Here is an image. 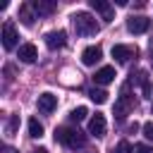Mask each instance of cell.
Returning a JSON list of instances; mask_svg holds the SVG:
<instances>
[{
	"label": "cell",
	"instance_id": "7c38bea8",
	"mask_svg": "<svg viewBox=\"0 0 153 153\" xmlns=\"http://www.w3.org/2000/svg\"><path fill=\"white\" fill-rule=\"evenodd\" d=\"M17 57H19L22 62H36V57H38V50H36V45H33V43H24V45H19V50H17Z\"/></svg>",
	"mask_w": 153,
	"mask_h": 153
},
{
	"label": "cell",
	"instance_id": "7402d4cb",
	"mask_svg": "<svg viewBox=\"0 0 153 153\" xmlns=\"http://www.w3.org/2000/svg\"><path fill=\"white\" fill-rule=\"evenodd\" d=\"M143 136H146L148 141H153V122H146V124H143Z\"/></svg>",
	"mask_w": 153,
	"mask_h": 153
},
{
	"label": "cell",
	"instance_id": "9a60e30c",
	"mask_svg": "<svg viewBox=\"0 0 153 153\" xmlns=\"http://www.w3.org/2000/svg\"><path fill=\"white\" fill-rule=\"evenodd\" d=\"M31 5L36 10V14H53L55 12V2L53 0H33Z\"/></svg>",
	"mask_w": 153,
	"mask_h": 153
},
{
	"label": "cell",
	"instance_id": "5bb4252c",
	"mask_svg": "<svg viewBox=\"0 0 153 153\" xmlns=\"http://www.w3.org/2000/svg\"><path fill=\"white\" fill-rule=\"evenodd\" d=\"M33 19H36V10H33V5H31V2L19 5V22H22L24 26H31Z\"/></svg>",
	"mask_w": 153,
	"mask_h": 153
},
{
	"label": "cell",
	"instance_id": "30bf717a",
	"mask_svg": "<svg viewBox=\"0 0 153 153\" xmlns=\"http://www.w3.org/2000/svg\"><path fill=\"white\" fill-rule=\"evenodd\" d=\"M36 105H38V110H41V112L50 115V112L57 108V96H53V93H41V96H38V100H36Z\"/></svg>",
	"mask_w": 153,
	"mask_h": 153
},
{
	"label": "cell",
	"instance_id": "8992f818",
	"mask_svg": "<svg viewBox=\"0 0 153 153\" xmlns=\"http://www.w3.org/2000/svg\"><path fill=\"white\" fill-rule=\"evenodd\" d=\"M65 43H67V33H65L62 29H57V31H48V33H45V45H48L50 50L65 48Z\"/></svg>",
	"mask_w": 153,
	"mask_h": 153
},
{
	"label": "cell",
	"instance_id": "ffe728a7",
	"mask_svg": "<svg viewBox=\"0 0 153 153\" xmlns=\"http://www.w3.org/2000/svg\"><path fill=\"white\" fill-rule=\"evenodd\" d=\"M131 151H134V148H131L127 141H120L117 146H112V151H110V153H131Z\"/></svg>",
	"mask_w": 153,
	"mask_h": 153
},
{
	"label": "cell",
	"instance_id": "9c48e42d",
	"mask_svg": "<svg viewBox=\"0 0 153 153\" xmlns=\"http://www.w3.org/2000/svg\"><path fill=\"white\" fill-rule=\"evenodd\" d=\"M112 57L117 62H129L131 57H136V48L134 45H112Z\"/></svg>",
	"mask_w": 153,
	"mask_h": 153
},
{
	"label": "cell",
	"instance_id": "d6986e66",
	"mask_svg": "<svg viewBox=\"0 0 153 153\" xmlns=\"http://www.w3.org/2000/svg\"><path fill=\"white\" fill-rule=\"evenodd\" d=\"M17 124H19V115H10V120H7V127H5V131L12 136L14 131H17Z\"/></svg>",
	"mask_w": 153,
	"mask_h": 153
},
{
	"label": "cell",
	"instance_id": "4fadbf2b",
	"mask_svg": "<svg viewBox=\"0 0 153 153\" xmlns=\"http://www.w3.org/2000/svg\"><path fill=\"white\" fill-rule=\"evenodd\" d=\"M93 81L98 86H108L110 81H115V67H100L96 74H93Z\"/></svg>",
	"mask_w": 153,
	"mask_h": 153
},
{
	"label": "cell",
	"instance_id": "3957f363",
	"mask_svg": "<svg viewBox=\"0 0 153 153\" xmlns=\"http://www.w3.org/2000/svg\"><path fill=\"white\" fill-rule=\"evenodd\" d=\"M134 96H129L127 93V88H122V93H120V98L115 100V117L117 120H124L131 110H134Z\"/></svg>",
	"mask_w": 153,
	"mask_h": 153
},
{
	"label": "cell",
	"instance_id": "2e32d148",
	"mask_svg": "<svg viewBox=\"0 0 153 153\" xmlns=\"http://www.w3.org/2000/svg\"><path fill=\"white\" fill-rule=\"evenodd\" d=\"M29 136H33V139H41V136H43V124H41L36 117L29 120Z\"/></svg>",
	"mask_w": 153,
	"mask_h": 153
},
{
	"label": "cell",
	"instance_id": "8fae6325",
	"mask_svg": "<svg viewBox=\"0 0 153 153\" xmlns=\"http://www.w3.org/2000/svg\"><path fill=\"white\" fill-rule=\"evenodd\" d=\"M100 57H103V50H100L98 45H88V48L81 53V62H84L86 67H93L96 62H100Z\"/></svg>",
	"mask_w": 153,
	"mask_h": 153
},
{
	"label": "cell",
	"instance_id": "6da1fadb",
	"mask_svg": "<svg viewBox=\"0 0 153 153\" xmlns=\"http://www.w3.org/2000/svg\"><path fill=\"white\" fill-rule=\"evenodd\" d=\"M55 141H60L62 146H67V148H72V151L86 146L84 131H79V129H74V127H57V129H55Z\"/></svg>",
	"mask_w": 153,
	"mask_h": 153
},
{
	"label": "cell",
	"instance_id": "ba28073f",
	"mask_svg": "<svg viewBox=\"0 0 153 153\" xmlns=\"http://www.w3.org/2000/svg\"><path fill=\"white\" fill-rule=\"evenodd\" d=\"M91 7L103 17V22H112L115 19V10H112L110 2H105V0H91Z\"/></svg>",
	"mask_w": 153,
	"mask_h": 153
},
{
	"label": "cell",
	"instance_id": "277c9868",
	"mask_svg": "<svg viewBox=\"0 0 153 153\" xmlns=\"http://www.w3.org/2000/svg\"><path fill=\"white\" fill-rule=\"evenodd\" d=\"M17 43H19L17 26H14L12 22H5V24H2V48H5V50H12Z\"/></svg>",
	"mask_w": 153,
	"mask_h": 153
},
{
	"label": "cell",
	"instance_id": "52a82bcc",
	"mask_svg": "<svg viewBox=\"0 0 153 153\" xmlns=\"http://www.w3.org/2000/svg\"><path fill=\"white\" fill-rule=\"evenodd\" d=\"M148 26H151V19H146V17H141V14L127 19V29H129L131 33H146Z\"/></svg>",
	"mask_w": 153,
	"mask_h": 153
},
{
	"label": "cell",
	"instance_id": "7a4b0ae2",
	"mask_svg": "<svg viewBox=\"0 0 153 153\" xmlns=\"http://www.w3.org/2000/svg\"><path fill=\"white\" fill-rule=\"evenodd\" d=\"M72 26H74V31L79 36H96L100 31V24L88 12H74L72 14Z\"/></svg>",
	"mask_w": 153,
	"mask_h": 153
},
{
	"label": "cell",
	"instance_id": "cb8c5ba5",
	"mask_svg": "<svg viewBox=\"0 0 153 153\" xmlns=\"http://www.w3.org/2000/svg\"><path fill=\"white\" fill-rule=\"evenodd\" d=\"M10 153H17V151H10Z\"/></svg>",
	"mask_w": 153,
	"mask_h": 153
},
{
	"label": "cell",
	"instance_id": "ac0fdd59",
	"mask_svg": "<svg viewBox=\"0 0 153 153\" xmlns=\"http://www.w3.org/2000/svg\"><path fill=\"white\" fill-rule=\"evenodd\" d=\"M86 115H88V110H86L84 105H79V108H74V110L69 112V120H72V122H81Z\"/></svg>",
	"mask_w": 153,
	"mask_h": 153
},
{
	"label": "cell",
	"instance_id": "e0dca14e",
	"mask_svg": "<svg viewBox=\"0 0 153 153\" xmlns=\"http://www.w3.org/2000/svg\"><path fill=\"white\" fill-rule=\"evenodd\" d=\"M88 96H91V100H93V103H98V105H103V103L108 100V93H105L103 88H91V91H88Z\"/></svg>",
	"mask_w": 153,
	"mask_h": 153
},
{
	"label": "cell",
	"instance_id": "603a6c76",
	"mask_svg": "<svg viewBox=\"0 0 153 153\" xmlns=\"http://www.w3.org/2000/svg\"><path fill=\"white\" fill-rule=\"evenodd\" d=\"M33 153H48V151H45V148H38V151H33Z\"/></svg>",
	"mask_w": 153,
	"mask_h": 153
},
{
	"label": "cell",
	"instance_id": "44dd1931",
	"mask_svg": "<svg viewBox=\"0 0 153 153\" xmlns=\"http://www.w3.org/2000/svg\"><path fill=\"white\" fill-rule=\"evenodd\" d=\"M131 153H153V146H148V143H136Z\"/></svg>",
	"mask_w": 153,
	"mask_h": 153
},
{
	"label": "cell",
	"instance_id": "5b68a950",
	"mask_svg": "<svg viewBox=\"0 0 153 153\" xmlns=\"http://www.w3.org/2000/svg\"><path fill=\"white\" fill-rule=\"evenodd\" d=\"M105 131H108V122H105L103 115L96 112V115L91 117V122H88V134L96 136V139H100V136H105Z\"/></svg>",
	"mask_w": 153,
	"mask_h": 153
}]
</instances>
